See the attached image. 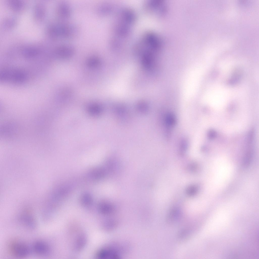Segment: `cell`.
Masks as SVG:
<instances>
[{"instance_id":"12","label":"cell","mask_w":259,"mask_h":259,"mask_svg":"<svg viewBox=\"0 0 259 259\" xmlns=\"http://www.w3.org/2000/svg\"><path fill=\"white\" fill-rule=\"evenodd\" d=\"M93 177L95 179H99L103 175L102 170L100 168H96L93 170L92 172Z\"/></svg>"},{"instance_id":"9","label":"cell","mask_w":259,"mask_h":259,"mask_svg":"<svg viewBox=\"0 0 259 259\" xmlns=\"http://www.w3.org/2000/svg\"><path fill=\"white\" fill-rule=\"evenodd\" d=\"M98 212L101 214L106 215L110 214L113 212V208L110 205L105 202L100 203L98 207Z\"/></svg>"},{"instance_id":"1","label":"cell","mask_w":259,"mask_h":259,"mask_svg":"<svg viewBox=\"0 0 259 259\" xmlns=\"http://www.w3.org/2000/svg\"><path fill=\"white\" fill-rule=\"evenodd\" d=\"M8 251L12 256L17 258L26 257L29 255L31 248L24 242L17 240L11 242L8 244Z\"/></svg>"},{"instance_id":"5","label":"cell","mask_w":259,"mask_h":259,"mask_svg":"<svg viewBox=\"0 0 259 259\" xmlns=\"http://www.w3.org/2000/svg\"><path fill=\"white\" fill-rule=\"evenodd\" d=\"M32 247V250L36 254L40 256L48 255L51 251V247L49 244L42 240H38L35 241Z\"/></svg>"},{"instance_id":"7","label":"cell","mask_w":259,"mask_h":259,"mask_svg":"<svg viewBox=\"0 0 259 259\" xmlns=\"http://www.w3.org/2000/svg\"><path fill=\"white\" fill-rule=\"evenodd\" d=\"M57 12L59 17L63 20L69 18L72 14V10L69 5L64 2H60L57 8Z\"/></svg>"},{"instance_id":"11","label":"cell","mask_w":259,"mask_h":259,"mask_svg":"<svg viewBox=\"0 0 259 259\" xmlns=\"http://www.w3.org/2000/svg\"><path fill=\"white\" fill-rule=\"evenodd\" d=\"M99 63L98 59L95 56H92L88 60L87 63L88 66L91 68H95L97 67Z\"/></svg>"},{"instance_id":"6","label":"cell","mask_w":259,"mask_h":259,"mask_svg":"<svg viewBox=\"0 0 259 259\" xmlns=\"http://www.w3.org/2000/svg\"><path fill=\"white\" fill-rule=\"evenodd\" d=\"M73 240V249L76 252L81 250L85 246L87 242V237L85 234L82 231H78Z\"/></svg>"},{"instance_id":"3","label":"cell","mask_w":259,"mask_h":259,"mask_svg":"<svg viewBox=\"0 0 259 259\" xmlns=\"http://www.w3.org/2000/svg\"><path fill=\"white\" fill-rule=\"evenodd\" d=\"M60 31L61 39H68L76 36L78 32V29L74 24L63 22L60 23Z\"/></svg>"},{"instance_id":"8","label":"cell","mask_w":259,"mask_h":259,"mask_svg":"<svg viewBox=\"0 0 259 259\" xmlns=\"http://www.w3.org/2000/svg\"><path fill=\"white\" fill-rule=\"evenodd\" d=\"M96 256L98 258L101 259H116L119 257L116 252L108 248L100 249L97 252Z\"/></svg>"},{"instance_id":"4","label":"cell","mask_w":259,"mask_h":259,"mask_svg":"<svg viewBox=\"0 0 259 259\" xmlns=\"http://www.w3.org/2000/svg\"><path fill=\"white\" fill-rule=\"evenodd\" d=\"M75 52L74 47L68 44H63L57 47L55 50L54 54L57 57L66 59L71 57Z\"/></svg>"},{"instance_id":"2","label":"cell","mask_w":259,"mask_h":259,"mask_svg":"<svg viewBox=\"0 0 259 259\" xmlns=\"http://www.w3.org/2000/svg\"><path fill=\"white\" fill-rule=\"evenodd\" d=\"M18 220L20 224L25 228L30 230H34L37 227V221L33 214L30 210L25 209L19 215Z\"/></svg>"},{"instance_id":"13","label":"cell","mask_w":259,"mask_h":259,"mask_svg":"<svg viewBox=\"0 0 259 259\" xmlns=\"http://www.w3.org/2000/svg\"><path fill=\"white\" fill-rule=\"evenodd\" d=\"M196 191V188L195 187H192L188 189V192L190 194H193L195 193Z\"/></svg>"},{"instance_id":"10","label":"cell","mask_w":259,"mask_h":259,"mask_svg":"<svg viewBox=\"0 0 259 259\" xmlns=\"http://www.w3.org/2000/svg\"><path fill=\"white\" fill-rule=\"evenodd\" d=\"M80 201L82 204L85 207L90 206L92 202L91 196L87 193H84L82 195Z\"/></svg>"}]
</instances>
